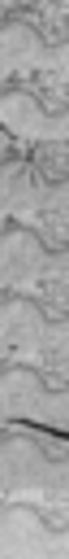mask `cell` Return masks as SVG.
Returning a JSON list of instances; mask_svg holds the SVG:
<instances>
[{
  "label": "cell",
  "mask_w": 69,
  "mask_h": 559,
  "mask_svg": "<svg viewBox=\"0 0 69 559\" xmlns=\"http://www.w3.org/2000/svg\"><path fill=\"white\" fill-rule=\"evenodd\" d=\"M47 48L52 44L22 13H13L9 26H4V39H0V66H4L9 87H30V79L39 74V66L47 57Z\"/></svg>",
  "instance_id": "obj_8"
},
{
  "label": "cell",
  "mask_w": 69,
  "mask_h": 559,
  "mask_svg": "<svg viewBox=\"0 0 69 559\" xmlns=\"http://www.w3.org/2000/svg\"><path fill=\"white\" fill-rule=\"evenodd\" d=\"M0 559H69L65 528H52L30 507H9L0 524Z\"/></svg>",
  "instance_id": "obj_6"
},
{
  "label": "cell",
  "mask_w": 69,
  "mask_h": 559,
  "mask_svg": "<svg viewBox=\"0 0 69 559\" xmlns=\"http://www.w3.org/2000/svg\"><path fill=\"white\" fill-rule=\"evenodd\" d=\"M4 4H9V9H22V4H26V9H30V4H43V0H4ZM52 4H65V0H52Z\"/></svg>",
  "instance_id": "obj_9"
},
{
  "label": "cell",
  "mask_w": 69,
  "mask_h": 559,
  "mask_svg": "<svg viewBox=\"0 0 69 559\" xmlns=\"http://www.w3.org/2000/svg\"><path fill=\"white\" fill-rule=\"evenodd\" d=\"M0 284L9 297L34 301L47 319H65L69 306V262L60 249H47L34 231L9 227L0 240Z\"/></svg>",
  "instance_id": "obj_3"
},
{
  "label": "cell",
  "mask_w": 69,
  "mask_h": 559,
  "mask_svg": "<svg viewBox=\"0 0 69 559\" xmlns=\"http://www.w3.org/2000/svg\"><path fill=\"white\" fill-rule=\"evenodd\" d=\"M0 406H4V419L17 424V419H34L43 428H65L69 424V397L65 389H47L43 376L26 371V367H9L4 380H0Z\"/></svg>",
  "instance_id": "obj_5"
},
{
  "label": "cell",
  "mask_w": 69,
  "mask_h": 559,
  "mask_svg": "<svg viewBox=\"0 0 69 559\" xmlns=\"http://www.w3.org/2000/svg\"><path fill=\"white\" fill-rule=\"evenodd\" d=\"M0 358H4V367H26V371L43 376L47 389H65V380H69L65 319H47L34 301L9 297L0 310Z\"/></svg>",
  "instance_id": "obj_2"
},
{
  "label": "cell",
  "mask_w": 69,
  "mask_h": 559,
  "mask_svg": "<svg viewBox=\"0 0 69 559\" xmlns=\"http://www.w3.org/2000/svg\"><path fill=\"white\" fill-rule=\"evenodd\" d=\"M0 118H4V131L13 135V144H17L13 157H22L39 144H65V114H52L34 92L13 87L0 100Z\"/></svg>",
  "instance_id": "obj_7"
},
{
  "label": "cell",
  "mask_w": 69,
  "mask_h": 559,
  "mask_svg": "<svg viewBox=\"0 0 69 559\" xmlns=\"http://www.w3.org/2000/svg\"><path fill=\"white\" fill-rule=\"evenodd\" d=\"M4 218L34 231L47 249H60L69 236V192L65 183L43 179L26 157L4 162Z\"/></svg>",
  "instance_id": "obj_4"
},
{
  "label": "cell",
  "mask_w": 69,
  "mask_h": 559,
  "mask_svg": "<svg viewBox=\"0 0 69 559\" xmlns=\"http://www.w3.org/2000/svg\"><path fill=\"white\" fill-rule=\"evenodd\" d=\"M4 472V502L39 511L52 528H65L69 520V463L65 450L39 432H22V424H9V441L0 450Z\"/></svg>",
  "instance_id": "obj_1"
}]
</instances>
